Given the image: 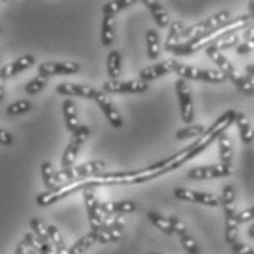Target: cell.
<instances>
[{"mask_svg": "<svg viewBox=\"0 0 254 254\" xmlns=\"http://www.w3.org/2000/svg\"><path fill=\"white\" fill-rule=\"evenodd\" d=\"M235 116H237V110H226L198 137V140H195L192 144L185 147L181 151L175 153L174 156L168 157V169H169V172L178 169L180 166L187 163L188 160H191V159L197 157L198 154H201L215 140H218L222 134H225L226 129L232 124H235Z\"/></svg>", "mask_w": 254, "mask_h": 254, "instance_id": "6da1fadb", "label": "cell"}, {"mask_svg": "<svg viewBox=\"0 0 254 254\" xmlns=\"http://www.w3.org/2000/svg\"><path fill=\"white\" fill-rule=\"evenodd\" d=\"M165 174H169L168 169V159L156 162L143 169L125 171V172H105L99 177L90 178L91 188L96 187H106V185H135L156 180Z\"/></svg>", "mask_w": 254, "mask_h": 254, "instance_id": "7a4b0ae2", "label": "cell"}, {"mask_svg": "<svg viewBox=\"0 0 254 254\" xmlns=\"http://www.w3.org/2000/svg\"><path fill=\"white\" fill-rule=\"evenodd\" d=\"M253 24L254 19L250 13L241 15V16H237V18H232L229 22H226L225 25L219 27L215 31H212V33H209L206 36L195 38V40H191V41H187V43H180L178 46H175L171 50V53H174L177 56H190V55H194V53H197L201 49H207L209 46H212L215 41H218L219 38H222L223 36L232 34V33H240V31L249 28Z\"/></svg>", "mask_w": 254, "mask_h": 254, "instance_id": "3957f363", "label": "cell"}, {"mask_svg": "<svg viewBox=\"0 0 254 254\" xmlns=\"http://www.w3.org/2000/svg\"><path fill=\"white\" fill-rule=\"evenodd\" d=\"M206 55L218 65L219 71L237 85V88L241 93H244L246 96H254V84L252 82L250 76L240 72L222 52H219L210 46L206 49Z\"/></svg>", "mask_w": 254, "mask_h": 254, "instance_id": "277c9868", "label": "cell"}, {"mask_svg": "<svg viewBox=\"0 0 254 254\" xmlns=\"http://www.w3.org/2000/svg\"><path fill=\"white\" fill-rule=\"evenodd\" d=\"M105 171H106V163L103 160H90V162L78 165V166L73 165L71 168L56 171V180L61 187V185H65L69 182L82 181V180L99 177V175L105 174Z\"/></svg>", "mask_w": 254, "mask_h": 254, "instance_id": "5b68a950", "label": "cell"}, {"mask_svg": "<svg viewBox=\"0 0 254 254\" xmlns=\"http://www.w3.org/2000/svg\"><path fill=\"white\" fill-rule=\"evenodd\" d=\"M232 18H231V13L229 10H222V12H218L191 27H187L184 30L181 36V41L180 43H187V41H191V40H195V38H200V37L206 36L212 31H215L216 28L225 25L226 22H229Z\"/></svg>", "mask_w": 254, "mask_h": 254, "instance_id": "8992f818", "label": "cell"}, {"mask_svg": "<svg viewBox=\"0 0 254 254\" xmlns=\"http://www.w3.org/2000/svg\"><path fill=\"white\" fill-rule=\"evenodd\" d=\"M175 72L182 79H194V81H206V82H223L226 76L216 69H204L198 66H191L185 64H175Z\"/></svg>", "mask_w": 254, "mask_h": 254, "instance_id": "52a82bcc", "label": "cell"}, {"mask_svg": "<svg viewBox=\"0 0 254 254\" xmlns=\"http://www.w3.org/2000/svg\"><path fill=\"white\" fill-rule=\"evenodd\" d=\"M234 174V165H209V166H197L192 168L187 172L188 180H195V181H204V180H216V178H225Z\"/></svg>", "mask_w": 254, "mask_h": 254, "instance_id": "ba28073f", "label": "cell"}, {"mask_svg": "<svg viewBox=\"0 0 254 254\" xmlns=\"http://www.w3.org/2000/svg\"><path fill=\"white\" fill-rule=\"evenodd\" d=\"M90 134H91L90 128L85 127V125H81V128L78 131H75L71 135V140H69V143H68L65 151H64V156H62V169L73 166L81 147L88 140Z\"/></svg>", "mask_w": 254, "mask_h": 254, "instance_id": "9c48e42d", "label": "cell"}, {"mask_svg": "<svg viewBox=\"0 0 254 254\" xmlns=\"http://www.w3.org/2000/svg\"><path fill=\"white\" fill-rule=\"evenodd\" d=\"M174 195H175V198L182 200V201L198 203V204L209 206V207H219L220 206V197L212 194V192L195 191V190H190L185 187H177L174 190Z\"/></svg>", "mask_w": 254, "mask_h": 254, "instance_id": "30bf717a", "label": "cell"}, {"mask_svg": "<svg viewBox=\"0 0 254 254\" xmlns=\"http://www.w3.org/2000/svg\"><path fill=\"white\" fill-rule=\"evenodd\" d=\"M82 195H84V203H85V209H87L91 231H100L103 228L105 215L102 213L100 201L97 200V197L94 194V188L88 187V188L82 190Z\"/></svg>", "mask_w": 254, "mask_h": 254, "instance_id": "8fae6325", "label": "cell"}, {"mask_svg": "<svg viewBox=\"0 0 254 254\" xmlns=\"http://www.w3.org/2000/svg\"><path fill=\"white\" fill-rule=\"evenodd\" d=\"M174 87H175V94L180 102L182 121L185 124H191L194 121V103H192V94H191L190 85L187 84L185 79L178 78Z\"/></svg>", "mask_w": 254, "mask_h": 254, "instance_id": "7c38bea8", "label": "cell"}, {"mask_svg": "<svg viewBox=\"0 0 254 254\" xmlns=\"http://www.w3.org/2000/svg\"><path fill=\"white\" fill-rule=\"evenodd\" d=\"M103 93H112V94H138V93H144L148 90V82L138 79H131V81H106L103 84Z\"/></svg>", "mask_w": 254, "mask_h": 254, "instance_id": "4fadbf2b", "label": "cell"}, {"mask_svg": "<svg viewBox=\"0 0 254 254\" xmlns=\"http://www.w3.org/2000/svg\"><path fill=\"white\" fill-rule=\"evenodd\" d=\"M56 93L61 94V96H65L68 99H71V97H84V99L96 100L100 90H97L94 87H90V85H84V84L62 82V84L56 85Z\"/></svg>", "mask_w": 254, "mask_h": 254, "instance_id": "5bb4252c", "label": "cell"}, {"mask_svg": "<svg viewBox=\"0 0 254 254\" xmlns=\"http://www.w3.org/2000/svg\"><path fill=\"white\" fill-rule=\"evenodd\" d=\"M81 65L76 62H44L38 66V75L49 78L55 75H72L78 73Z\"/></svg>", "mask_w": 254, "mask_h": 254, "instance_id": "9a60e30c", "label": "cell"}, {"mask_svg": "<svg viewBox=\"0 0 254 254\" xmlns=\"http://www.w3.org/2000/svg\"><path fill=\"white\" fill-rule=\"evenodd\" d=\"M94 102L97 103V106L103 112V115L106 116V119L109 121V124L113 128H122L124 119H122V116L118 112V109L113 106L112 100L106 96V93H103V90H100V93H99V96L96 97Z\"/></svg>", "mask_w": 254, "mask_h": 254, "instance_id": "2e32d148", "label": "cell"}, {"mask_svg": "<svg viewBox=\"0 0 254 254\" xmlns=\"http://www.w3.org/2000/svg\"><path fill=\"white\" fill-rule=\"evenodd\" d=\"M223 213H225V240L231 246L235 241H238V219H237V207L235 204L231 206H223Z\"/></svg>", "mask_w": 254, "mask_h": 254, "instance_id": "e0dca14e", "label": "cell"}, {"mask_svg": "<svg viewBox=\"0 0 254 254\" xmlns=\"http://www.w3.org/2000/svg\"><path fill=\"white\" fill-rule=\"evenodd\" d=\"M175 64H177V61L169 59V61H163V62L154 64L151 66H147L140 72V79L148 82L151 79H157V78H162L168 73L175 72Z\"/></svg>", "mask_w": 254, "mask_h": 254, "instance_id": "ac0fdd59", "label": "cell"}, {"mask_svg": "<svg viewBox=\"0 0 254 254\" xmlns=\"http://www.w3.org/2000/svg\"><path fill=\"white\" fill-rule=\"evenodd\" d=\"M34 64H36V58H34L33 55H22V56L18 58L16 61L10 62V64H7V65H3L1 75H3L4 79L12 78V76L18 75V73L30 69Z\"/></svg>", "mask_w": 254, "mask_h": 254, "instance_id": "d6986e66", "label": "cell"}, {"mask_svg": "<svg viewBox=\"0 0 254 254\" xmlns=\"http://www.w3.org/2000/svg\"><path fill=\"white\" fill-rule=\"evenodd\" d=\"M102 213L105 216H112V215H127L132 213L137 210V203L131 200H124V201H105L100 203Z\"/></svg>", "mask_w": 254, "mask_h": 254, "instance_id": "ffe728a7", "label": "cell"}, {"mask_svg": "<svg viewBox=\"0 0 254 254\" xmlns=\"http://www.w3.org/2000/svg\"><path fill=\"white\" fill-rule=\"evenodd\" d=\"M143 4L148 9V12L151 13V16L160 28H166L169 25V13L162 3L154 0H144Z\"/></svg>", "mask_w": 254, "mask_h": 254, "instance_id": "44dd1931", "label": "cell"}, {"mask_svg": "<svg viewBox=\"0 0 254 254\" xmlns=\"http://www.w3.org/2000/svg\"><path fill=\"white\" fill-rule=\"evenodd\" d=\"M62 110H64V118H65V125L69 132H75L81 128V122L78 119L76 113V106L71 99H65L62 103Z\"/></svg>", "mask_w": 254, "mask_h": 254, "instance_id": "7402d4cb", "label": "cell"}, {"mask_svg": "<svg viewBox=\"0 0 254 254\" xmlns=\"http://www.w3.org/2000/svg\"><path fill=\"white\" fill-rule=\"evenodd\" d=\"M235 125H237V128L240 131L243 143L244 144H252L254 141V129L252 128V124H250L249 118L243 112H237Z\"/></svg>", "mask_w": 254, "mask_h": 254, "instance_id": "603a6c76", "label": "cell"}, {"mask_svg": "<svg viewBox=\"0 0 254 254\" xmlns=\"http://www.w3.org/2000/svg\"><path fill=\"white\" fill-rule=\"evenodd\" d=\"M218 145L220 163L232 165V160H234V145H232V140L229 138V135L226 132L222 134L218 138Z\"/></svg>", "mask_w": 254, "mask_h": 254, "instance_id": "cb8c5ba5", "label": "cell"}, {"mask_svg": "<svg viewBox=\"0 0 254 254\" xmlns=\"http://www.w3.org/2000/svg\"><path fill=\"white\" fill-rule=\"evenodd\" d=\"M106 71L110 81H118L121 72H122V58L121 53L118 50H112L108 55V61H106Z\"/></svg>", "mask_w": 254, "mask_h": 254, "instance_id": "d4e9b609", "label": "cell"}, {"mask_svg": "<svg viewBox=\"0 0 254 254\" xmlns=\"http://www.w3.org/2000/svg\"><path fill=\"white\" fill-rule=\"evenodd\" d=\"M145 43H147V56L151 61H156L160 55V38L156 30L150 28L145 33Z\"/></svg>", "mask_w": 254, "mask_h": 254, "instance_id": "484cf974", "label": "cell"}, {"mask_svg": "<svg viewBox=\"0 0 254 254\" xmlns=\"http://www.w3.org/2000/svg\"><path fill=\"white\" fill-rule=\"evenodd\" d=\"M185 27L182 24L181 21H174L169 27V34L166 37V41H165V50L171 52L175 46L180 44L181 41V36L184 33Z\"/></svg>", "mask_w": 254, "mask_h": 254, "instance_id": "4316f807", "label": "cell"}, {"mask_svg": "<svg viewBox=\"0 0 254 254\" xmlns=\"http://www.w3.org/2000/svg\"><path fill=\"white\" fill-rule=\"evenodd\" d=\"M47 229H49V235H50V241H52V246L55 249L56 254H69V247L66 246L61 231L58 229L56 225H47Z\"/></svg>", "mask_w": 254, "mask_h": 254, "instance_id": "83f0119b", "label": "cell"}, {"mask_svg": "<svg viewBox=\"0 0 254 254\" xmlns=\"http://www.w3.org/2000/svg\"><path fill=\"white\" fill-rule=\"evenodd\" d=\"M96 237V241L100 244H110L118 243L124 237V229H100V231H91Z\"/></svg>", "mask_w": 254, "mask_h": 254, "instance_id": "f1b7e54d", "label": "cell"}, {"mask_svg": "<svg viewBox=\"0 0 254 254\" xmlns=\"http://www.w3.org/2000/svg\"><path fill=\"white\" fill-rule=\"evenodd\" d=\"M115 41V16L103 15L102 19V44L110 46Z\"/></svg>", "mask_w": 254, "mask_h": 254, "instance_id": "f546056e", "label": "cell"}, {"mask_svg": "<svg viewBox=\"0 0 254 254\" xmlns=\"http://www.w3.org/2000/svg\"><path fill=\"white\" fill-rule=\"evenodd\" d=\"M41 178L47 190H56L59 187L58 180H56V171L50 162H44L41 165Z\"/></svg>", "mask_w": 254, "mask_h": 254, "instance_id": "4dcf8cb0", "label": "cell"}, {"mask_svg": "<svg viewBox=\"0 0 254 254\" xmlns=\"http://www.w3.org/2000/svg\"><path fill=\"white\" fill-rule=\"evenodd\" d=\"M96 243H97V241H96L94 234L90 232V234L81 237L78 241H75V244L69 249V254H84L87 250H90Z\"/></svg>", "mask_w": 254, "mask_h": 254, "instance_id": "1f68e13d", "label": "cell"}, {"mask_svg": "<svg viewBox=\"0 0 254 254\" xmlns=\"http://www.w3.org/2000/svg\"><path fill=\"white\" fill-rule=\"evenodd\" d=\"M147 218H148V220H150L157 229H160L163 234H166V235H174V231H172V228H171L169 219L165 218L163 215H160V213H157V212H147Z\"/></svg>", "mask_w": 254, "mask_h": 254, "instance_id": "d6a6232c", "label": "cell"}, {"mask_svg": "<svg viewBox=\"0 0 254 254\" xmlns=\"http://www.w3.org/2000/svg\"><path fill=\"white\" fill-rule=\"evenodd\" d=\"M240 41H241V34L240 33H232V34H226V36H223L222 38H219L218 41H215L212 44V47L219 50V52H222L225 49H231L234 46H238Z\"/></svg>", "mask_w": 254, "mask_h": 254, "instance_id": "836d02e7", "label": "cell"}, {"mask_svg": "<svg viewBox=\"0 0 254 254\" xmlns=\"http://www.w3.org/2000/svg\"><path fill=\"white\" fill-rule=\"evenodd\" d=\"M134 3H135L134 0H112V1H108L103 4L102 10H103V15H113L115 16L116 13L132 6Z\"/></svg>", "mask_w": 254, "mask_h": 254, "instance_id": "e575fe53", "label": "cell"}, {"mask_svg": "<svg viewBox=\"0 0 254 254\" xmlns=\"http://www.w3.org/2000/svg\"><path fill=\"white\" fill-rule=\"evenodd\" d=\"M30 228H31L33 234L36 235L40 241L52 244V241H50V235H49V229H47V225H44L40 219H37V218L31 219V220H30Z\"/></svg>", "mask_w": 254, "mask_h": 254, "instance_id": "d590c367", "label": "cell"}, {"mask_svg": "<svg viewBox=\"0 0 254 254\" xmlns=\"http://www.w3.org/2000/svg\"><path fill=\"white\" fill-rule=\"evenodd\" d=\"M204 127L203 125H188L185 128H181L177 131L175 134V138L178 140H187V138H194V137H198L204 132Z\"/></svg>", "mask_w": 254, "mask_h": 254, "instance_id": "8d00e7d4", "label": "cell"}, {"mask_svg": "<svg viewBox=\"0 0 254 254\" xmlns=\"http://www.w3.org/2000/svg\"><path fill=\"white\" fill-rule=\"evenodd\" d=\"M31 110V102L28 100H16L13 103H10L6 108V113L9 116H18V115H24L27 112Z\"/></svg>", "mask_w": 254, "mask_h": 254, "instance_id": "74e56055", "label": "cell"}, {"mask_svg": "<svg viewBox=\"0 0 254 254\" xmlns=\"http://www.w3.org/2000/svg\"><path fill=\"white\" fill-rule=\"evenodd\" d=\"M127 223V219L124 215H112L105 216L103 220V228L102 229H124Z\"/></svg>", "mask_w": 254, "mask_h": 254, "instance_id": "f35d334b", "label": "cell"}, {"mask_svg": "<svg viewBox=\"0 0 254 254\" xmlns=\"http://www.w3.org/2000/svg\"><path fill=\"white\" fill-rule=\"evenodd\" d=\"M46 85H47V78L38 75L25 85V93L27 94H37V93L43 91L46 88Z\"/></svg>", "mask_w": 254, "mask_h": 254, "instance_id": "ab89813d", "label": "cell"}, {"mask_svg": "<svg viewBox=\"0 0 254 254\" xmlns=\"http://www.w3.org/2000/svg\"><path fill=\"white\" fill-rule=\"evenodd\" d=\"M181 246L184 247V250L188 254H200V247L197 244V241L194 240V237L191 234H185L180 237Z\"/></svg>", "mask_w": 254, "mask_h": 254, "instance_id": "60d3db41", "label": "cell"}, {"mask_svg": "<svg viewBox=\"0 0 254 254\" xmlns=\"http://www.w3.org/2000/svg\"><path fill=\"white\" fill-rule=\"evenodd\" d=\"M220 204L223 206H231L235 204V188L234 185L228 184L222 188V195H220Z\"/></svg>", "mask_w": 254, "mask_h": 254, "instance_id": "b9f144b4", "label": "cell"}, {"mask_svg": "<svg viewBox=\"0 0 254 254\" xmlns=\"http://www.w3.org/2000/svg\"><path fill=\"white\" fill-rule=\"evenodd\" d=\"M168 219H169V223H171V228H172L174 234H177L178 237H182V235H185V234H190L188 226H187L178 216L172 215V216H169Z\"/></svg>", "mask_w": 254, "mask_h": 254, "instance_id": "7bdbcfd3", "label": "cell"}, {"mask_svg": "<svg viewBox=\"0 0 254 254\" xmlns=\"http://www.w3.org/2000/svg\"><path fill=\"white\" fill-rule=\"evenodd\" d=\"M231 250L235 254H254V249L241 241H235L234 244H231Z\"/></svg>", "mask_w": 254, "mask_h": 254, "instance_id": "ee69618b", "label": "cell"}, {"mask_svg": "<svg viewBox=\"0 0 254 254\" xmlns=\"http://www.w3.org/2000/svg\"><path fill=\"white\" fill-rule=\"evenodd\" d=\"M254 50V40H247V41H243L237 46V53L238 55H247V53H252Z\"/></svg>", "mask_w": 254, "mask_h": 254, "instance_id": "f6af8a7d", "label": "cell"}, {"mask_svg": "<svg viewBox=\"0 0 254 254\" xmlns=\"http://www.w3.org/2000/svg\"><path fill=\"white\" fill-rule=\"evenodd\" d=\"M237 219H238V223H246L249 220H253L254 219V206H252L250 209H246L243 212H240L237 215Z\"/></svg>", "mask_w": 254, "mask_h": 254, "instance_id": "bcb514c9", "label": "cell"}, {"mask_svg": "<svg viewBox=\"0 0 254 254\" xmlns=\"http://www.w3.org/2000/svg\"><path fill=\"white\" fill-rule=\"evenodd\" d=\"M0 144L1 145H12L13 144V135L4 129L0 128Z\"/></svg>", "mask_w": 254, "mask_h": 254, "instance_id": "7dc6e473", "label": "cell"}, {"mask_svg": "<svg viewBox=\"0 0 254 254\" xmlns=\"http://www.w3.org/2000/svg\"><path fill=\"white\" fill-rule=\"evenodd\" d=\"M28 250H30V243H28V240L24 237V238L19 241V244L16 246V250H15V253L13 254H27L28 253Z\"/></svg>", "mask_w": 254, "mask_h": 254, "instance_id": "c3c4849f", "label": "cell"}, {"mask_svg": "<svg viewBox=\"0 0 254 254\" xmlns=\"http://www.w3.org/2000/svg\"><path fill=\"white\" fill-rule=\"evenodd\" d=\"M3 97H4V78L0 72V102L3 100Z\"/></svg>", "mask_w": 254, "mask_h": 254, "instance_id": "681fc988", "label": "cell"}, {"mask_svg": "<svg viewBox=\"0 0 254 254\" xmlns=\"http://www.w3.org/2000/svg\"><path fill=\"white\" fill-rule=\"evenodd\" d=\"M246 73H247L249 76H254V65L253 64H250V65H247V66H246Z\"/></svg>", "mask_w": 254, "mask_h": 254, "instance_id": "f907efd6", "label": "cell"}, {"mask_svg": "<svg viewBox=\"0 0 254 254\" xmlns=\"http://www.w3.org/2000/svg\"><path fill=\"white\" fill-rule=\"evenodd\" d=\"M247 235H249L250 238H254V222L252 223V226L249 228V231H247Z\"/></svg>", "mask_w": 254, "mask_h": 254, "instance_id": "816d5d0a", "label": "cell"}, {"mask_svg": "<svg viewBox=\"0 0 254 254\" xmlns=\"http://www.w3.org/2000/svg\"><path fill=\"white\" fill-rule=\"evenodd\" d=\"M1 69H3V65H1V58H0V72H1Z\"/></svg>", "mask_w": 254, "mask_h": 254, "instance_id": "f5cc1de1", "label": "cell"}, {"mask_svg": "<svg viewBox=\"0 0 254 254\" xmlns=\"http://www.w3.org/2000/svg\"><path fill=\"white\" fill-rule=\"evenodd\" d=\"M250 79H252V82L254 84V76H250Z\"/></svg>", "mask_w": 254, "mask_h": 254, "instance_id": "db71d44e", "label": "cell"}, {"mask_svg": "<svg viewBox=\"0 0 254 254\" xmlns=\"http://www.w3.org/2000/svg\"><path fill=\"white\" fill-rule=\"evenodd\" d=\"M150 254H159V253H150Z\"/></svg>", "mask_w": 254, "mask_h": 254, "instance_id": "11a10c76", "label": "cell"}, {"mask_svg": "<svg viewBox=\"0 0 254 254\" xmlns=\"http://www.w3.org/2000/svg\"><path fill=\"white\" fill-rule=\"evenodd\" d=\"M252 16H253V19H254V15H252Z\"/></svg>", "mask_w": 254, "mask_h": 254, "instance_id": "9f6ffc18", "label": "cell"}, {"mask_svg": "<svg viewBox=\"0 0 254 254\" xmlns=\"http://www.w3.org/2000/svg\"><path fill=\"white\" fill-rule=\"evenodd\" d=\"M0 33H1V30H0Z\"/></svg>", "mask_w": 254, "mask_h": 254, "instance_id": "6f0895ef", "label": "cell"}]
</instances>
